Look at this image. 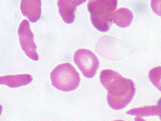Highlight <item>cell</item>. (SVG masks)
I'll list each match as a JSON object with an SVG mask.
<instances>
[{
    "label": "cell",
    "mask_w": 161,
    "mask_h": 121,
    "mask_svg": "<svg viewBox=\"0 0 161 121\" xmlns=\"http://www.w3.org/2000/svg\"><path fill=\"white\" fill-rule=\"evenodd\" d=\"M101 84L108 90L107 100L109 106L120 110L126 107L135 95V85L131 79L110 69H105L100 73Z\"/></svg>",
    "instance_id": "cell-1"
},
{
    "label": "cell",
    "mask_w": 161,
    "mask_h": 121,
    "mask_svg": "<svg viewBox=\"0 0 161 121\" xmlns=\"http://www.w3.org/2000/svg\"><path fill=\"white\" fill-rule=\"evenodd\" d=\"M21 12L30 22H36L42 15L40 0H22L20 3Z\"/></svg>",
    "instance_id": "cell-7"
},
{
    "label": "cell",
    "mask_w": 161,
    "mask_h": 121,
    "mask_svg": "<svg viewBox=\"0 0 161 121\" xmlns=\"http://www.w3.org/2000/svg\"><path fill=\"white\" fill-rule=\"evenodd\" d=\"M151 8L155 14L161 16V0H152L151 1Z\"/></svg>",
    "instance_id": "cell-12"
},
{
    "label": "cell",
    "mask_w": 161,
    "mask_h": 121,
    "mask_svg": "<svg viewBox=\"0 0 161 121\" xmlns=\"http://www.w3.org/2000/svg\"><path fill=\"white\" fill-rule=\"evenodd\" d=\"M156 108H157V115H158L159 118H160V120H161V97H160V99L158 100L157 105H156Z\"/></svg>",
    "instance_id": "cell-13"
},
{
    "label": "cell",
    "mask_w": 161,
    "mask_h": 121,
    "mask_svg": "<svg viewBox=\"0 0 161 121\" xmlns=\"http://www.w3.org/2000/svg\"><path fill=\"white\" fill-rule=\"evenodd\" d=\"M148 77L151 83L161 91V66L152 68L148 73Z\"/></svg>",
    "instance_id": "cell-11"
},
{
    "label": "cell",
    "mask_w": 161,
    "mask_h": 121,
    "mask_svg": "<svg viewBox=\"0 0 161 121\" xmlns=\"http://www.w3.org/2000/svg\"><path fill=\"white\" fill-rule=\"evenodd\" d=\"M135 121H146V120H144L143 118H141V117H135Z\"/></svg>",
    "instance_id": "cell-14"
},
{
    "label": "cell",
    "mask_w": 161,
    "mask_h": 121,
    "mask_svg": "<svg viewBox=\"0 0 161 121\" xmlns=\"http://www.w3.org/2000/svg\"><path fill=\"white\" fill-rule=\"evenodd\" d=\"M117 0H91L88 10L96 29L106 32L112 25V15L117 7Z\"/></svg>",
    "instance_id": "cell-2"
},
{
    "label": "cell",
    "mask_w": 161,
    "mask_h": 121,
    "mask_svg": "<svg viewBox=\"0 0 161 121\" xmlns=\"http://www.w3.org/2000/svg\"><path fill=\"white\" fill-rule=\"evenodd\" d=\"M128 115H133L136 117L141 116H153V115H157V108L156 105H150V106H143L138 108H132L127 111Z\"/></svg>",
    "instance_id": "cell-10"
},
{
    "label": "cell",
    "mask_w": 161,
    "mask_h": 121,
    "mask_svg": "<svg viewBox=\"0 0 161 121\" xmlns=\"http://www.w3.org/2000/svg\"><path fill=\"white\" fill-rule=\"evenodd\" d=\"M74 61L87 78H93L100 66L97 56L88 49H78L74 55Z\"/></svg>",
    "instance_id": "cell-4"
},
{
    "label": "cell",
    "mask_w": 161,
    "mask_h": 121,
    "mask_svg": "<svg viewBox=\"0 0 161 121\" xmlns=\"http://www.w3.org/2000/svg\"><path fill=\"white\" fill-rule=\"evenodd\" d=\"M112 21L121 28H126L133 21V13L128 8H120L113 13Z\"/></svg>",
    "instance_id": "cell-9"
},
{
    "label": "cell",
    "mask_w": 161,
    "mask_h": 121,
    "mask_svg": "<svg viewBox=\"0 0 161 121\" xmlns=\"http://www.w3.org/2000/svg\"><path fill=\"white\" fill-rule=\"evenodd\" d=\"M114 121H124V120H114Z\"/></svg>",
    "instance_id": "cell-15"
},
{
    "label": "cell",
    "mask_w": 161,
    "mask_h": 121,
    "mask_svg": "<svg viewBox=\"0 0 161 121\" xmlns=\"http://www.w3.org/2000/svg\"><path fill=\"white\" fill-rule=\"evenodd\" d=\"M31 81H32V76L29 74L7 75V76L0 77V83L11 88L25 86V85L29 84Z\"/></svg>",
    "instance_id": "cell-8"
},
{
    "label": "cell",
    "mask_w": 161,
    "mask_h": 121,
    "mask_svg": "<svg viewBox=\"0 0 161 121\" xmlns=\"http://www.w3.org/2000/svg\"><path fill=\"white\" fill-rule=\"evenodd\" d=\"M84 2L85 0H58V11L65 23L70 24L75 21L77 7Z\"/></svg>",
    "instance_id": "cell-6"
},
{
    "label": "cell",
    "mask_w": 161,
    "mask_h": 121,
    "mask_svg": "<svg viewBox=\"0 0 161 121\" xmlns=\"http://www.w3.org/2000/svg\"><path fill=\"white\" fill-rule=\"evenodd\" d=\"M18 37L20 46H21L24 53L26 54V56L34 61H37L38 54L36 52V45L34 43V36L32 31L30 30L29 22L26 20H23L19 25Z\"/></svg>",
    "instance_id": "cell-5"
},
{
    "label": "cell",
    "mask_w": 161,
    "mask_h": 121,
    "mask_svg": "<svg viewBox=\"0 0 161 121\" xmlns=\"http://www.w3.org/2000/svg\"><path fill=\"white\" fill-rule=\"evenodd\" d=\"M50 80L53 86L64 92L77 89L80 85V74L69 63H63L55 67L50 73Z\"/></svg>",
    "instance_id": "cell-3"
}]
</instances>
